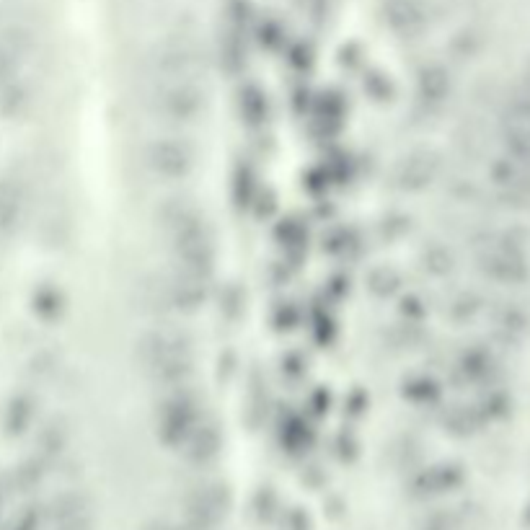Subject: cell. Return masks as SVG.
I'll list each match as a JSON object with an SVG mask.
<instances>
[{"instance_id": "277c9868", "label": "cell", "mask_w": 530, "mask_h": 530, "mask_svg": "<svg viewBox=\"0 0 530 530\" xmlns=\"http://www.w3.org/2000/svg\"><path fill=\"white\" fill-rule=\"evenodd\" d=\"M502 140L510 158L530 166V96L507 104L502 114Z\"/></svg>"}, {"instance_id": "8992f818", "label": "cell", "mask_w": 530, "mask_h": 530, "mask_svg": "<svg viewBox=\"0 0 530 530\" xmlns=\"http://www.w3.org/2000/svg\"><path fill=\"white\" fill-rule=\"evenodd\" d=\"M158 112L171 119H194L205 109V96L194 83H171L158 91Z\"/></svg>"}, {"instance_id": "3957f363", "label": "cell", "mask_w": 530, "mask_h": 530, "mask_svg": "<svg viewBox=\"0 0 530 530\" xmlns=\"http://www.w3.org/2000/svg\"><path fill=\"white\" fill-rule=\"evenodd\" d=\"M156 430L163 443L171 448H184L197 424L202 422L200 404L194 399V393L184 391L181 386H174V391L166 393L156 409Z\"/></svg>"}, {"instance_id": "6da1fadb", "label": "cell", "mask_w": 530, "mask_h": 530, "mask_svg": "<svg viewBox=\"0 0 530 530\" xmlns=\"http://www.w3.org/2000/svg\"><path fill=\"white\" fill-rule=\"evenodd\" d=\"M166 233L176 269L205 282L215 267V238L200 212L194 207H174L166 215Z\"/></svg>"}, {"instance_id": "52a82bcc", "label": "cell", "mask_w": 530, "mask_h": 530, "mask_svg": "<svg viewBox=\"0 0 530 530\" xmlns=\"http://www.w3.org/2000/svg\"><path fill=\"white\" fill-rule=\"evenodd\" d=\"M481 267L489 277L499 282H520L528 275V264L525 256L520 254L515 246L510 244H492L484 254H481Z\"/></svg>"}, {"instance_id": "7a4b0ae2", "label": "cell", "mask_w": 530, "mask_h": 530, "mask_svg": "<svg viewBox=\"0 0 530 530\" xmlns=\"http://www.w3.org/2000/svg\"><path fill=\"white\" fill-rule=\"evenodd\" d=\"M143 370L158 386H181L192 375L194 347L179 331H153L140 344Z\"/></svg>"}, {"instance_id": "5b68a950", "label": "cell", "mask_w": 530, "mask_h": 530, "mask_svg": "<svg viewBox=\"0 0 530 530\" xmlns=\"http://www.w3.org/2000/svg\"><path fill=\"white\" fill-rule=\"evenodd\" d=\"M148 166L163 179H184L194 169V150L174 138L156 140L148 148Z\"/></svg>"}]
</instances>
